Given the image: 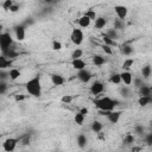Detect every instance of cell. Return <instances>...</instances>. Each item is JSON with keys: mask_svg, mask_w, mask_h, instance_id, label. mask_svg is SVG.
<instances>
[{"mask_svg": "<svg viewBox=\"0 0 152 152\" xmlns=\"http://www.w3.org/2000/svg\"><path fill=\"white\" fill-rule=\"evenodd\" d=\"M26 91L34 97H39L42 95V81H40V76L36 75L32 78H30L26 84H25Z\"/></svg>", "mask_w": 152, "mask_h": 152, "instance_id": "obj_1", "label": "cell"}, {"mask_svg": "<svg viewBox=\"0 0 152 152\" xmlns=\"http://www.w3.org/2000/svg\"><path fill=\"white\" fill-rule=\"evenodd\" d=\"M95 103V107L99 109V110H103V112H113L115 106L119 104V101L116 100H113L108 96H104V97H101V99H97L94 101Z\"/></svg>", "mask_w": 152, "mask_h": 152, "instance_id": "obj_2", "label": "cell"}, {"mask_svg": "<svg viewBox=\"0 0 152 152\" xmlns=\"http://www.w3.org/2000/svg\"><path fill=\"white\" fill-rule=\"evenodd\" d=\"M13 44V38L8 32H2L0 34V50H1V55L5 56L10 50H11V45Z\"/></svg>", "mask_w": 152, "mask_h": 152, "instance_id": "obj_3", "label": "cell"}, {"mask_svg": "<svg viewBox=\"0 0 152 152\" xmlns=\"http://www.w3.org/2000/svg\"><path fill=\"white\" fill-rule=\"evenodd\" d=\"M83 39H84L83 31L81 28H77V27L72 28V31L70 33V40H71V43L78 46V45H81L83 43Z\"/></svg>", "mask_w": 152, "mask_h": 152, "instance_id": "obj_4", "label": "cell"}, {"mask_svg": "<svg viewBox=\"0 0 152 152\" xmlns=\"http://www.w3.org/2000/svg\"><path fill=\"white\" fill-rule=\"evenodd\" d=\"M19 139L18 138H7L4 142H2V148L5 152H13L17 147Z\"/></svg>", "mask_w": 152, "mask_h": 152, "instance_id": "obj_5", "label": "cell"}, {"mask_svg": "<svg viewBox=\"0 0 152 152\" xmlns=\"http://www.w3.org/2000/svg\"><path fill=\"white\" fill-rule=\"evenodd\" d=\"M103 90H104V84L100 81H94L89 88V91L93 95H100L103 93Z\"/></svg>", "mask_w": 152, "mask_h": 152, "instance_id": "obj_6", "label": "cell"}, {"mask_svg": "<svg viewBox=\"0 0 152 152\" xmlns=\"http://www.w3.org/2000/svg\"><path fill=\"white\" fill-rule=\"evenodd\" d=\"M114 12H115L118 19L124 20L128 14V8L126 6H124V5H115L114 6Z\"/></svg>", "mask_w": 152, "mask_h": 152, "instance_id": "obj_7", "label": "cell"}, {"mask_svg": "<svg viewBox=\"0 0 152 152\" xmlns=\"http://www.w3.org/2000/svg\"><path fill=\"white\" fill-rule=\"evenodd\" d=\"M14 33H15V39L18 42H23L26 37V26L24 24L15 26L14 27Z\"/></svg>", "mask_w": 152, "mask_h": 152, "instance_id": "obj_8", "label": "cell"}, {"mask_svg": "<svg viewBox=\"0 0 152 152\" xmlns=\"http://www.w3.org/2000/svg\"><path fill=\"white\" fill-rule=\"evenodd\" d=\"M77 78H78V81H81L82 83H88L90 80H91V72L89 71V70H87V69H83V70H80V71H77Z\"/></svg>", "mask_w": 152, "mask_h": 152, "instance_id": "obj_9", "label": "cell"}, {"mask_svg": "<svg viewBox=\"0 0 152 152\" xmlns=\"http://www.w3.org/2000/svg\"><path fill=\"white\" fill-rule=\"evenodd\" d=\"M50 80H51V82H52V84L53 86H63L64 84V82H65V78L61 75V74H51L50 75Z\"/></svg>", "mask_w": 152, "mask_h": 152, "instance_id": "obj_10", "label": "cell"}, {"mask_svg": "<svg viewBox=\"0 0 152 152\" xmlns=\"http://www.w3.org/2000/svg\"><path fill=\"white\" fill-rule=\"evenodd\" d=\"M120 76H121V82L126 86H131L133 83V76L131 74V71H122L120 72Z\"/></svg>", "mask_w": 152, "mask_h": 152, "instance_id": "obj_11", "label": "cell"}, {"mask_svg": "<svg viewBox=\"0 0 152 152\" xmlns=\"http://www.w3.org/2000/svg\"><path fill=\"white\" fill-rule=\"evenodd\" d=\"M120 116H121V112L120 110H113V112L109 113L107 119H108V121L110 124H118L119 120H120Z\"/></svg>", "mask_w": 152, "mask_h": 152, "instance_id": "obj_12", "label": "cell"}, {"mask_svg": "<svg viewBox=\"0 0 152 152\" xmlns=\"http://www.w3.org/2000/svg\"><path fill=\"white\" fill-rule=\"evenodd\" d=\"M71 65H72V68H74L75 70H77V71L86 69V62H84L82 58H80V59H71Z\"/></svg>", "mask_w": 152, "mask_h": 152, "instance_id": "obj_13", "label": "cell"}, {"mask_svg": "<svg viewBox=\"0 0 152 152\" xmlns=\"http://www.w3.org/2000/svg\"><path fill=\"white\" fill-rule=\"evenodd\" d=\"M90 23H91V20L87 17V15H82V17H80L78 18V20H77V24H78V26L80 27H82V28H87L89 25H90Z\"/></svg>", "mask_w": 152, "mask_h": 152, "instance_id": "obj_14", "label": "cell"}, {"mask_svg": "<svg viewBox=\"0 0 152 152\" xmlns=\"http://www.w3.org/2000/svg\"><path fill=\"white\" fill-rule=\"evenodd\" d=\"M76 142H77V146L80 148H84L87 146V142H88V138L86 137V134H78L77 138H76Z\"/></svg>", "mask_w": 152, "mask_h": 152, "instance_id": "obj_15", "label": "cell"}, {"mask_svg": "<svg viewBox=\"0 0 152 152\" xmlns=\"http://www.w3.org/2000/svg\"><path fill=\"white\" fill-rule=\"evenodd\" d=\"M20 75H21V72H20V70L17 69V68H12V69H10V71H8V77H10L11 81H17V80L20 77Z\"/></svg>", "mask_w": 152, "mask_h": 152, "instance_id": "obj_16", "label": "cell"}, {"mask_svg": "<svg viewBox=\"0 0 152 152\" xmlns=\"http://www.w3.org/2000/svg\"><path fill=\"white\" fill-rule=\"evenodd\" d=\"M138 90L140 96H152V89L146 84H142Z\"/></svg>", "mask_w": 152, "mask_h": 152, "instance_id": "obj_17", "label": "cell"}, {"mask_svg": "<svg viewBox=\"0 0 152 152\" xmlns=\"http://www.w3.org/2000/svg\"><path fill=\"white\" fill-rule=\"evenodd\" d=\"M91 59H93V63L96 66H101V65H103L106 63V58L103 56H101V55H94Z\"/></svg>", "mask_w": 152, "mask_h": 152, "instance_id": "obj_18", "label": "cell"}, {"mask_svg": "<svg viewBox=\"0 0 152 152\" xmlns=\"http://www.w3.org/2000/svg\"><path fill=\"white\" fill-rule=\"evenodd\" d=\"M102 128H103L102 122H100V121H97V120L93 121L91 125H90V129H91L94 133H100V132L102 131Z\"/></svg>", "mask_w": 152, "mask_h": 152, "instance_id": "obj_19", "label": "cell"}, {"mask_svg": "<svg viewBox=\"0 0 152 152\" xmlns=\"http://www.w3.org/2000/svg\"><path fill=\"white\" fill-rule=\"evenodd\" d=\"M151 74H152V68H151V65H144L142 68H141V76H142V78H145V80H147L150 76H151Z\"/></svg>", "mask_w": 152, "mask_h": 152, "instance_id": "obj_20", "label": "cell"}, {"mask_svg": "<svg viewBox=\"0 0 152 152\" xmlns=\"http://www.w3.org/2000/svg\"><path fill=\"white\" fill-rule=\"evenodd\" d=\"M106 24H107L106 18H103V17H97L96 20H95V28L101 30V28H103V27L106 26Z\"/></svg>", "mask_w": 152, "mask_h": 152, "instance_id": "obj_21", "label": "cell"}, {"mask_svg": "<svg viewBox=\"0 0 152 152\" xmlns=\"http://www.w3.org/2000/svg\"><path fill=\"white\" fill-rule=\"evenodd\" d=\"M151 97H152V96H140V97L138 99V104H139L140 107H146V106H148V104L151 103Z\"/></svg>", "mask_w": 152, "mask_h": 152, "instance_id": "obj_22", "label": "cell"}, {"mask_svg": "<svg viewBox=\"0 0 152 152\" xmlns=\"http://www.w3.org/2000/svg\"><path fill=\"white\" fill-rule=\"evenodd\" d=\"M133 64H134V59H133V58H126V59L124 61V63H122V69H124V71H129V69L133 66Z\"/></svg>", "mask_w": 152, "mask_h": 152, "instance_id": "obj_23", "label": "cell"}, {"mask_svg": "<svg viewBox=\"0 0 152 152\" xmlns=\"http://www.w3.org/2000/svg\"><path fill=\"white\" fill-rule=\"evenodd\" d=\"M84 119H86V116H84L83 114H81L80 112H77V113L74 115V121H75V124L78 125V126H82V125H83Z\"/></svg>", "mask_w": 152, "mask_h": 152, "instance_id": "obj_24", "label": "cell"}, {"mask_svg": "<svg viewBox=\"0 0 152 152\" xmlns=\"http://www.w3.org/2000/svg\"><path fill=\"white\" fill-rule=\"evenodd\" d=\"M109 82L113 83V84H120L121 83V76H120V74H118V72L112 74L109 76Z\"/></svg>", "mask_w": 152, "mask_h": 152, "instance_id": "obj_25", "label": "cell"}, {"mask_svg": "<svg viewBox=\"0 0 152 152\" xmlns=\"http://www.w3.org/2000/svg\"><path fill=\"white\" fill-rule=\"evenodd\" d=\"M102 40H103V43H104V45H108V46H118V43H116V40H113L112 38H109L107 34H103V38H102Z\"/></svg>", "mask_w": 152, "mask_h": 152, "instance_id": "obj_26", "label": "cell"}, {"mask_svg": "<svg viewBox=\"0 0 152 152\" xmlns=\"http://www.w3.org/2000/svg\"><path fill=\"white\" fill-rule=\"evenodd\" d=\"M106 34L109 37V38H112L113 40H116L118 38H119V33H118V31L113 27V28H108L107 30V32H106Z\"/></svg>", "mask_w": 152, "mask_h": 152, "instance_id": "obj_27", "label": "cell"}, {"mask_svg": "<svg viewBox=\"0 0 152 152\" xmlns=\"http://www.w3.org/2000/svg\"><path fill=\"white\" fill-rule=\"evenodd\" d=\"M10 64H11V61L7 59V57H5V56L1 55V56H0V69L4 70L5 68L10 66Z\"/></svg>", "mask_w": 152, "mask_h": 152, "instance_id": "obj_28", "label": "cell"}, {"mask_svg": "<svg viewBox=\"0 0 152 152\" xmlns=\"http://www.w3.org/2000/svg\"><path fill=\"white\" fill-rule=\"evenodd\" d=\"M134 135L133 134H127L125 138H124V140H122V142H124V145L125 146H127V145H131V144H133L134 142Z\"/></svg>", "mask_w": 152, "mask_h": 152, "instance_id": "obj_29", "label": "cell"}, {"mask_svg": "<svg viewBox=\"0 0 152 152\" xmlns=\"http://www.w3.org/2000/svg\"><path fill=\"white\" fill-rule=\"evenodd\" d=\"M121 52H122L125 56H129V55H132V52H133V48H132L131 45H124V46L121 48Z\"/></svg>", "mask_w": 152, "mask_h": 152, "instance_id": "obj_30", "label": "cell"}, {"mask_svg": "<svg viewBox=\"0 0 152 152\" xmlns=\"http://www.w3.org/2000/svg\"><path fill=\"white\" fill-rule=\"evenodd\" d=\"M83 55V51L81 49H75L71 53V59H80Z\"/></svg>", "mask_w": 152, "mask_h": 152, "instance_id": "obj_31", "label": "cell"}, {"mask_svg": "<svg viewBox=\"0 0 152 152\" xmlns=\"http://www.w3.org/2000/svg\"><path fill=\"white\" fill-rule=\"evenodd\" d=\"M74 99H75V96H72V95H63V96L61 97V102L69 104V103H71V102L74 101Z\"/></svg>", "mask_w": 152, "mask_h": 152, "instance_id": "obj_32", "label": "cell"}, {"mask_svg": "<svg viewBox=\"0 0 152 152\" xmlns=\"http://www.w3.org/2000/svg\"><path fill=\"white\" fill-rule=\"evenodd\" d=\"M84 15H87L90 20H96V18H97V15H96V12L94 11V10H88L86 13H84Z\"/></svg>", "mask_w": 152, "mask_h": 152, "instance_id": "obj_33", "label": "cell"}, {"mask_svg": "<svg viewBox=\"0 0 152 152\" xmlns=\"http://www.w3.org/2000/svg\"><path fill=\"white\" fill-rule=\"evenodd\" d=\"M14 5V2L12 1V0H5L2 4H1V6H2V8L4 10H6V11H10L11 10V7Z\"/></svg>", "mask_w": 152, "mask_h": 152, "instance_id": "obj_34", "label": "cell"}, {"mask_svg": "<svg viewBox=\"0 0 152 152\" xmlns=\"http://www.w3.org/2000/svg\"><path fill=\"white\" fill-rule=\"evenodd\" d=\"M51 49H52L53 51H59V50H62V43L58 42V40H53V42H52V45H51Z\"/></svg>", "mask_w": 152, "mask_h": 152, "instance_id": "obj_35", "label": "cell"}, {"mask_svg": "<svg viewBox=\"0 0 152 152\" xmlns=\"http://www.w3.org/2000/svg\"><path fill=\"white\" fill-rule=\"evenodd\" d=\"M142 84H144V83H142V77H134V78H133V86H134L135 88L139 89Z\"/></svg>", "mask_w": 152, "mask_h": 152, "instance_id": "obj_36", "label": "cell"}, {"mask_svg": "<svg viewBox=\"0 0 152 152\" xmlns=\"http://www.w3.org/2000/svg\"><path fill=\"white\" fill-rule=\"evenodd\" d=\"M114 28L118 31L120 28H124V20H120V19H115L114 20Z\"/></svg>", "mask_w": 152, "mask_h": 152, "instance_id": "obj_37", "label": "cell"}, {"mask_svg": "<svg viewBox=\"0 0 152 152\" xmlns=\"http://www.w3.org/2000/svg\"><path fill=\"white\" fill-rule=\"evenodd\" d=\"M144 131H145V128H144L142 125H135V126H134V133L141 135V134L144 133Z\"/></svg>", "mask_w": 152, "mask_h": 152, "instance_id": "obj_38", "label": "cell"}, {"mask_svg": "<svg viewBox=\"0 0 152 152\" xmlns=\"http://www.w3.org/2000/svg\"><path fill=\"white\" fill-rule=\"evenodd\" d=\"M21 142H23L24 146H27V145L30 144V135H28V134L24 135V137L21 138Z\"/></svg>", "mask_w": 152, "mask_h": 152, "instance_id": "obj_39", "label": "cell"}, {"mask_svg": "<svg viewBox=\"0 0 152 152\" xmlns=\"http://www.w3.org/2000/svg\"><path fill=\"white\" fill-rule=\"evenodd\" d=\"M102 50H103V52H104V53H107V55H112V53H113L112 48H110V46H108V45H103V46H102Z\"/></svg>", "mask_w": 152, "mask_h": 152, "instance_id": "obj_40", "label": "cell"}, {"mask_svg": "<svg viewBox=\"0 0 152 152\" xmlns=\"http://www.w3.org/2000/svg\"><path fill=\"white\" fill-rule=\"evenodd\" d=\"M6 89H7V84L4 81H1L0 82V94H5L6 93Z\"/></svg>", "mask_w": 152, "mask_h": 152, "instance_id": "obj_41", "label": "cell"}, {"mask_svg": "<svg viewBox=\"0 0 152 152\" xmlns=\"http://www.w3.org/2000/svg\"><path fill=\"white\" fill-rule=\"evenodd\" d=\"M120 93H121V95H122V96H125V97L129 96V90H128V88H127V87L121 88V89H120Z\"/></svg>", "mask_w": 152, "mask_h": 152, "instance_id": "obj_42", "label": "cell"}, {"mask_svg": "<svg viewBox=\"0 0 152 152\" xmlns=\"http://www.w3.org/2000/svg\"><path fill=\"white\" fill-rule=\"evenodd\" d=\"M145 142H146L147 145L152 146V132H151V133H148V134L145 137Z\"/></svg>", "mask_w": 152, "mask_h": 152, "instance_id": "obj_43", "label": "cell"}, {"mask_svg": "<svg viewBox=\"0 0 152 152\" xmlns=\"http://www.w3.org/2000/svg\"><path fill=\"white\" fill-rule=\"evenodd\" d=\"M19 11V5H17V4H14L12 7H11V10H10V12H12V13H15V12H18Z\"/></svg>", "mask_w": 152, "mask_h": 152, "instance_id": "obj_44", "label": "cell"}, {"mask_svg": "<svg viewBox=\"0 0 152 152\" xmlns=\"http://www.w3.org/2000/svg\"><path fill=\"white\" fill-rule=\"evenodd\" d=\"M7 76H8V72H5L4 70H1V71H0V78H1L2 81H4V80L7 77Z\"/></svg>", "mask_w": 152, "mask_h": 152, "instance_id": "obj_45", "label": "cell"}, {"mask_svg": "<svg viewBox=\"0 0 152 152\" xmlns=\"http://www.w3.org/2000/svg\"><path fill=\"white\" fill-rule=\"evenodd\" d=\"M88 112H89V110H88V108H86V107H83V108H81V109H80V113H81V114H83L84 116L88 114Z\"/></svg>", "mask_w": 152, "mask_h": 152, "instance_id": "obj_46", "label": "cell"}, {"mask_svg": "<svg viewBox=\"0 0 152 152\" xmlns=\"http://www.w3.org/2000/svg\"><path fill=\"white\" fill-rule=\"evenodd\" d=\"M14 100H15V101H21V100H25V95H17V96L14 97Z\"/></svg>", "mask_w": 152, "mask_h": 152, "instance_id": "obj_47", "label": "cell"}, {"mask_svg": "<svg viewBox=\"0 0 152 152\" xmlns=\"http://www.w3.org/2000/svg\"><path fill=\"white\" fill-rule=\"evenodd\" d=\"M151 103H152V97H151Z\"/></svg>", "mask_w": 152, "mask_h": 152, "instance_id": "obj_48", "label": "cell"}]
</instances>
